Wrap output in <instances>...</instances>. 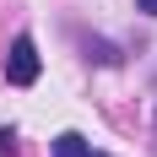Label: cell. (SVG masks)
Segmentation results:
<instances>
[{
	"mask_svg": "<svg viewBox=\"0 0 157 157\" xmlns=\"http://www.w3.org/2000/svg\"><path fill=\"white\" fill-rule=\"evenodd\" d=\"M6 81L11 87H33L38 81V44H33L27 33L11 38V54H6Z\"/></svg>",
	"mask_w": 157,
	"mask_h": 157,
	"instance_id": "6da1fadb",
	"label": "cell"
},
{
	"mask_svg": "<svg viewBox=\"0 0 157 157\" xmlns=\"http://www.w3.org/2000/svg\"><path fill=\"white\" fill-rule=\"evenodd\" d=\"M54 157H87V141H81L76 130H65L60 141H54Z\"/></svg>",
	"mask_w": 157,
	"mask_h": 157,
	"instance_id": "7a4b0ae2",
	"label": "cell"
},
{
	"mask_svg": "<svg viewBox=\"0 0 157 157\" xmlns=\"http://www.w3.org/2000/svg\"><path fill=\"white\" fill-rule=\"evenodd\" d=\"M136 6H141V11H146V16H157V0H136Z\"/></svg>",
	"mask_w": 157,
	"mask_h": 157,
	"instance_id": "3957f363",
	"label": "cell"
},
{
	"mask_svg": "<svg viewBox=\"0 0 157 157\" xmlns=\"http://www.w3.org/2000/svg\"><path fill=\"white\" fill-rule=\"evenodd\" d=\"M87 157H103V152H87Z\"/></svg>",
	"mask_w": 157,
	"mask_h": 157,
	"instance_id": "277c9868",
	"label": "cell"
}]
</instances>
